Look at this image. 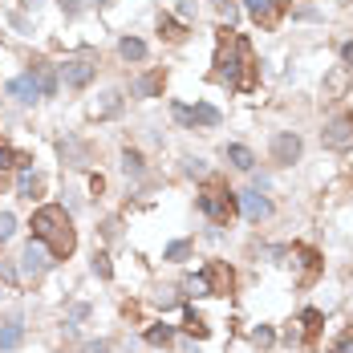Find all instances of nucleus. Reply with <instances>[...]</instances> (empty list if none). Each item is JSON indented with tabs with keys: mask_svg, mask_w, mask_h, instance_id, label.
<instances>
[{
	"mask_svg": "<svg viewBox=\"0 0 353 353\" xmlns=\"http://www.w3.org/2000/svg\"><path fill=\"white\" fill-rule=\"evenodd\" d=\"M118 53H122L126 61H142V57H146V45L138 41V37H122V41H118Z\"/></svg>",
	"mask_w": 353,
	"mask_h": 353,
	"instance_id": "nucleus-16",
	"label": "nucleus"
},
{
	"mask_svg": "<svg viewBox=\"0 0 353 353\" xmlns=\"http://www.w3.org/2000/svg\"><path fill=\"white\" fill-rule=\"evenodd\" d=\"M171 337H175V325H150V329H146V341H150V345H167Z\"/></svg>",
	"mask_w": 353,
	"mask_h": 353,
	"instance_id": "nucleus-23",
	"label": "nucleus"
},
{
	"mask_svg": "<svg viewBox=\"0 0 353 353\" xmlns=\"http://www.w3.org/2000/svg\"><path fill=\"white\" fill-rule=\"evenodd\" d=\"M82 353H110V345H106V341H86Z\"/></svg>",
	"mask_w": 353,
	"mask_h": 353,
	"instance_id": "nucleus-34",
	"label": "nucleus"
},
{
	"mask_svg": "<svg viewBox=\"0 0 353 353\" xmlns=\"http://www.w3.org/2000/svg\"><path fill=\"white\" fill-rule=\"evenodd\" d=\"M191 118H195V126H220V110L216 106H195Z\"/></svg>",
	"mask_w": 353,
	"mask_h": 353,
	"instance_id": "nucleus-21",
	"label": "nucleus"
},
{
	"mask_svg": "<svg viewBox=\"0 0 353 353\" xmlns=\"http://www.w3.org/2000/svg\"><path fill=\"white\" fill-rule=\"evenodd\" d=\"M118 110H122V98H118V93H102V102L93 106L98 118H110V114H118Z\"/></svg>",
	"mask_w": 353,
	"mask_h": 353,
	"instance_id": "nucleus-20",
	"label": "nucleus"
},
{
	"mask_svg": "<svg viewBox=\"0 0 353 353\" xmlns=\"http://www.w3.org/2000/svg\"><path fill=\"white\" fill-rule=\"evenodd\" d=\"M4 167H21V171H25V167H33V159H29V155H21V150H12V146H4V142H0V171H4Z\"/></svg>",
	"mask_w": 353,
	"mask_h": 353,
	"instance_id": "nucleus-14",
	"label": "nucleus"
},
{
	"mask_svg": "<svg viewBox=\"0 0 353 353\" xmlns=\"http://www.w3.org/2000/svg\"><path fill=\"white\" fill-rule=\"evenodd\" d=\"M244 8H248V16H252L260 29H276V25H280V12H284L276 0H244Z\"/></svg>",
	"mask_w": 353,
	"mask_h": 353,
	"instance_id": "nucleus-7",
	"label": "nucleus"
},
{
	"mask_svg": "<svg viewBox=\"0 0 353 353\" xmlns=\"http://www.w3.org/2000/svg\"><path fill=\"white\" fill-rule=\"evenodd\" d=\"M240 203H244V216H248L252 223H260V220L272 216V203H268L260 191H244V195H240Z\"/></svg>",
	"mask_w": 353,
	"mask_h": 353,
	"instance_id": "nucleus-11",
	"label": "nucleus"
},
{
	"mask_svg": "<svg viewBox=\"0 0 353 353\" xmlns=\"http://www.w3.org/2000/svg\"><path fill=\"white\" fill-rule=\"evenodd\" d=\"M8 98H16V102H33V98H41V86H37V73L29 69V73L12 78V82H8Z\"/></svg>",
	"mask_w": 353,
	"mask_h": 353,
	"instance_id": "nucleus-10",
	"label": "nucleus"
},
{
	"mask_svg": "<svg viewBox=\"0 0 353 353\" xmlns=\"http://www.w3.org/2000/svg\"><path fill=\"white\" fill-rule=\"evenodd\" d=\"M199 207H203V216H207L212 223L227 227L231 216H236V191H227V187H220V183H207V187L199 191Z\"/></svg>",
	"mask_w": 353,
	"mask_h": 353,
	"instance_id": "nucleus-3",
	"label": "nucleus"
},
{
	"mask_svg": "<svg viewBox=\"0 0 353 353\" xmlns=\"http://www.w3.org/2000/svg\"><path fill=\"white\" fill-rule=\"evenodd\" d=\"M276 4H280V8H288V4H293V0H276Z\"/></svg>",
	"mask_w": 353,
	"mask_h": 353,
	"instance_id": "nucleus-38",
	"label": "nucleus"
},
{
	"mask_svg": "<svg viewBox=\"0 0 353 353\" xmlns=\"http://www.w3.org/2000/svg\"><path fill=\"white\" fill-rule=\"evenodd\" d=\"M21 4H25V8H37V4H41V0H21Z\"/></svg>",
	"mask_w": 353,
	"mask_h": 353,
	"instance_id": "nucleus-37",
	"label": "nucleus"
},
{
	"mask_svg": "<svg viewBox=\"0 0 353 353\" xmlns=\"http://www.w3.org/2000/svg\"><path fill=\"white\" fill-rule=\"evenodd\" d=\"M183 329H187V333H195V337H207V325H203V317L191 309V305L183 309Z\"/></svg>",
	"mask_w": 353,
	"mask_h": 353,
	"instance_id": "nucleus-18",
	"label": "nucleus"
},
{
	"mask_svg": "<svg viewBox=\"0 0 353 353\" xmlns=\"http://www.w3.org/2000/svg\"><path fill=\"white\" fill-rule=\"evenodd\" d=\"M329 89L341 93V89H345V73H333V78H329Z\"/></svg>",
	"mask_w": 353,
	"mask_h": 353,
	"instance_id": "nucleus-36",
	"label": "nucleus"
},
{
	"mask_svg": "<svg viewBox=\"0 0 353 353\" xmlns=\"http://www.w3.org/2000/svg\"><path fill=\"white\" fill-rule=\"evenodd\" d=\"M272 159H276V163H284V167H288V163H297V159H301V138H297L293 130L276 134V138H272Z\"/></svg>",
	"mask_w": 353,
	"mask_h": 353,
	"instance_id": "nucleus-9",
	"label": "nucleus"
},
{
	"mask_svg": "<svg viewBox=\"0 0 353 353\" xmlns=\"http://www.w3.org/2000/svg\"><path fill=\"white\" fill-rule=\"evenodd\" d=\"M159 33L167 37V41H183L187 33H183V25H179L175 16H159Z\"/></svg>",
	"mask_w": 353,
	"mask_h": 353,
	"instance_id": "nucleus-22",
	"label": "nucleus"
},
{
	"mask_svg": "<svg viewBox=\"0 0 353 353\" xmlns=\"http://www.w3.org/2000/svg\"><path fill=\"white\" fill-rule=\"evenodd\" d=\"M183 171H187V175H207V163H203V159H187Z\"/></svg>",
	"mask_w": 353,
	"mask_h": 353,
	"instance_id": "nucleus-33",
	"label": "nucleus"
},
{
	"mask_svg": "<svg viewBox=\"0 0 353 353\" xmlns=\"http://www.w3.org/2000/svg\"><path fill=\"white\" fill-rule=\"evenodd\" d=\"M61 73H65V82H69L73 89H86L89 82H93V73H98V65H93L89 57H73V61L61 65Z\"/></svg>",
	"mask_w": 353,
	"mask_h": 353,
	"instance_id": "nucleus-8",
	"label": "nucleus"
},
{
	"mask_svg": "<svg viewBox=\"0 0 353 353\" xmlns=\"http://www.w3.org/2000/svg\"><path fill=\"white\" fill-rule=\"evenodd\" d=\"M49 264H53V256L41 248V240H37V244L29 240V244H25V252H21V276H25V280H37Z\"/></svg>",
	"mask_w": 353,
	"mask_h": 353,
	"instance_id": "nucleus-6",
	"label": "nucleus"
},
{
	"mask_svg": "<svg viewBox=\"0 0 353 353\" xmlns=\"http://www.w3.org/2000/svg\"><path fill=\"white\" fill-rule=\"evenodd\" d=\"M199 276H203V284H207V297H227V293L236 288V272H231L227 260H207Z\"/></svg>",
	"mask_w": 353,
	"mask_h": 353,
	"instance_id": "nucleus-4",
	"label": "nucleus"
},
{
	"mask_svg": "<svg viewBox=\"0 0 353 353\" xmlns=\"http://www.w3.org/2000/svg\"><path fill=\"white\" fill-rule=\"evenodd\" d=\"M341 61H345V69H353V41L341 45Z\"/></svg>",
	"mask_w": 353,
	"mask_h": 353,
	"instance_id": "nucleus-35",
	"label": "nucleus"
},
{
	"mask_svg": "<svg viewBox=\"0 0 353 353\" xmlns=\"http://www.w3.org/2000/svg\"><path fill=\"white\" fill-rule=\"evenodd\" d=\"M220 16H223V21H227V25H231V21L240 16V8H236L231 0H220Z\"/></svg>",
	"mask_w": 353,
	"mask_h": 353,
	"instance_id": "nucleus-32",
	"label": "nucleus"
},
{
	"mask_svg": "<svg viewBox=\"0 0 353 353\" xmlns=\"http://www.w3.org/2000/svg\"><path fill=\"white\" fill-rule=\"evenodd\" d=\"M16 191H21L25 199H33V195L41 191V179H37L33 171H29V167H25V171H21V179H16Z\"/></svg>",
	"mask_w": 353,
	"mask_h": 353,
	"instance_id": "nucleus-19",
	"label": "nucleus"
},
{
	"mask_svg": "<svg viewBox=\"0 0 353 353\" xmlns=\"http://www.w3.org/2000/svg\"><path fill=\"white\" fill-rule=\"evenodd\" d=\"M21 341H25V329H21V325H16V321H12V325H4V329H0V350H16V345H21Z\"/></svg>",
	"mask_w": 353,
	"mask_h": 353,
	"instance_id": "nucleus-17",
	"label": "nucleus"
},
{
	"mask_svg": "<svg viewBox=\"0 0 353 353\" xmlns=\"http://www.w3.org/2000/svg\"><path fill=\"white\" fill-rule=\"evenodd\" d=\"M256 53H252V45L248 37H240L231 25L220 29V49H216V69H212V78L223 82V86H231L236 93H252L256 89Z\"/></svg>",
	"mask_w": 353,
	"mask_h": 353,
	"instance_id": "nucleus-1",
	"label": "nucleus"
},
{
	"mask_svg": "<svg viewBox=\"0 0 353 353\" xmlns=\"http://www.w3.org/2000/svg\"><path fill=\"white\" fill-rule=\"evenodd\" d=\"M93 272H98L102 280H110V276H114V268H110V256H106V252H98V256H93Z\"/></svg>",
	"mask_w": 353,
	"mask_h": 353,
	"instance_id": "nucleus-26",
	"label": "nucleus"
},
{
	"mask_svg": "<svg viewBox=\"0 0 353 353\" xmlns=\"http://www.w3.org/2000/svg\"><path fill=\"white\" fill-rule=\"evenodd\" d=\"M122 171H126V175H142V155H138V150H126V155H122Z\"/></svg>",
	"mask_w": 353,
	"mask_h": 353,
	"instance_id": "nucleus-24",
	"label": "nucleus"
},
{
	"mask_svg": "<svg viewBox=\"0 0 353 353\" xmlns=\"http://www.w3.org/2000/svg\"><path fill=\"white\" fill-rule=\"evenodd\" d=\"M33 240H41L53 260L73 256V248H78V231H73V220L65 216V207H57V203L37 207V212H33Z\"/></svg>",
	"mask_w": 353,
	"mask_h": 353,
	"instance_id": "nucleus-2",
	"label": "nucleus"
},
{
	"mask_svg": "<svg viewBox=\"0 0 353 353\" xmlns=\"http://www.w3.org/2000/svg\"><path fill=\"white\" fill-rule=\"evenodd\" d=\"M187 256H191V244H187V240H175V244L167 248V260H187Z\"/></svg>",
	"mask_w": 353,
	"mask_h": 353,
	"instance_id": "nucleus-27",
	"label": "nucleus"
},
{
	"mask_svg": "<svg viewBox=\"0 0 353 353\" xmlns=\"http://www.w3.org/2000/svg\"><path fill=\"white\" fill-rule=\"evenodd\" d=\"M12 231H16V220H12V212H0V244H4Z\"/></svg>",
	"mask_w": 353,
	"mask_h": 353,
	"instance_id": "nucleus-29",
	"label": "nucleus"
},
{
	"mask_svg": "<svg viewBox=\"0 0 353 353\" xmlns=\"http://www.w3.org/2000/svg\"><path fill=\"white\" fill-rule=\"evenodd\" d=\"M301 325H305V337H317V329H321V312L305 309V312H301Z\"/></svg>",
	"mask_w": 353,
	"mask_h": 353,
	"instance_id": "nucleus-25",
	"label": "nucleus"
},
{
	"mask_svg": "<svg viewBox=\"0 0 353 353\" xmlns=\"http://www.w3.org/2000/svg\"><path fill=\"white\" fill-rule=\"evenodd\" d=\"M252 341H256V345H272V341H276V333H272L268 325H260V329H252Z\"/></svg>",
	"mask_w": 353,
	"mask_h": 353,
	"instance_id": "nucleus-31",
	"label": "nucleus"
},
{
	"mask_svg": "<svg viewBox=\"0 0 353 353\" xmlns=\"http://www.w3.org/2000/svg\"><path fill=\"white\" fill-rule=\"evenodd\" d=\"M33 73H37V86H41V93H45V98H53V93H57V73H53V65H37Z\"/></svg>",
	"mask_w": 353,
	"mask_h": 353,
	"instance_id": "nucleus-15",
	"label": "nucleus"
},
{
	"mask_svg": "<svg viewBox=\"0 0 353 353\" xmlns=\"http://www.w3.org/2000/svg\"><path fill=\"white\" fill-rule=\"evenodd\" d=\"M333 353H353V325L350 329H341V337L333 341Z\"/></svg>",
	"mask_w": 353,
	"mask_h": 353,
	"instance_id": "nucleus-28",
	"label": "nucleus"
},
{
	"mask_svg": "<svg viewBox=\"0 0 353 353\" xmlns=\"http://www.w3.org/2000/svg\"><path fill=\"white\" fill-rule=\"evenodd\" d=\"M321 142H325L329 150H350V146H353V114H350V110L325 122V130H321Z\"/></svg>",
	"mask_w": 353,
	"mask_h": 353,
	"instance_id": "nucleus-5",
	"label": "nucleus"
},
{
	"mask_svg": "<svg viewBox=\"0 0 353 353\" xmlns=\"http://www.w3.org/2000/svg\"><path fill=\"white\" fill-rule=\"evenodd\" d=\"M171 114H175V118L183 122V126H195V118H191V106H183V102H175V106H171Z\"/></svg>",
	"mask_w": 353,
	"mask_h": 353,
	"instance_id": "nucleus-30",
	"label": "nucleus"
},
{
	"mask_svg": "<svg viewBox=\"0 0 353 353\" xmlns=\"http://www.w3.org/2000/svg\"><path fill=\"white\" fill-rule=\"evenodd\" d=\"M163 82H167V73H163V69H150V73H142V78L134 82V93H138V98H159V93H163Z\"/></svg>",
	"mask_w": 353,
	"mask_h": 353,
	"instance_id": "nucleus-12",
	"label": "nucleus"
},
{
	"mask_svg": "<svg viewBox=\"0 0 353 353\" xmlns=\"http://www.w3.org/2000/svg\"><path fill=\"white\" fill-rule=\"evenodd\" d=\"M227 163H231V167H240V171H252V167H256V155H252L248 146H240V142H236V146H227Z\"/></svg>",
	"mask_w": 353,
	"mask_h": 353,
	"instance_id": "nucleus-13",
	"label": "nucleus"
}]
</instances>
